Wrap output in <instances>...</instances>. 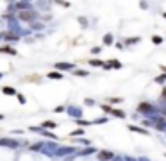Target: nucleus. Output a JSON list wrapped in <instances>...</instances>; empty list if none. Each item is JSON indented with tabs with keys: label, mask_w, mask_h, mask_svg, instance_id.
<instances>
[{
	"label": "nucleus",
	"mask_w": 166,
	"mask_h": 161,
	"mask_svg": "<svg viewBox=\"0 0 166 161\" xmlns=\"http://www.w3.org/2000/svg\"><path fill=\"white\" fill-rule=\"evenodd\" d=\"M91 64H93V66H102L104 63H102V61H98V59H93V61H91Z\"/></svg>",
	"instance_id": "12"
},
{
	"label": "nucleus",
	"mask_w": 166,
	"mask_h": 161,
	"mask_svg": "<svg viewBox=\"0 0 166 161\" xmlns=\"http://www.w3.org/2000/svg\"><path fill=\"white\" fill-rule=\"evenodd\" d=\"M56 2H57L59 6H63V7H68V6H70L68 2H63V0H56Z\"/></svg>",
	"instance_id": "14"
},
{
	"label": "nucleus",
	"mask_w": 166,
	"mask_h": 161,
	"mask_svg": "<svg viewBox=\"0 0 166 161\" xmlns=\"http://www.w3.org/2000/svg\"><path fill=\"white\" fill-rule=\"evenodd\" d=\"M111 157H113V152H107V150H104V152L98 154V159H104V161L105 159H111Z\"/></svg>",
	"instance_id": "3"
},
{
	"label": "nucleus",
	"mask_w": 166,
	"mask_h": 161,
	"mask_svg": "<svg viewBox=\"0 0 166 161\" xmlns=\"http://www.w3.org/2000/svg\"><path fill=\"white\" fill-rule=\"evenodd\" d=\"M57 68H61V70H66V68H70V64L68 63H59V64H56Z\"/></svg>",
	"instance_id": "9"
},
{
	"label": "nucleus",
	"mask_w": 166,
	"mask_h": 161,
	"mask_svg": "<svg viewBox=\"0 0 166 161\" xmlns=\"http://www.w3.org/2000/svg\"><path fill=\"white\" fill-rule=\"evenodd\" d=\"M162 91H164V93H162V99L166 100V89H162Z\"/></svg>",
	"instance_id": "17"
},
{
	"label": "nucleus",
	"mask_w": 166,
	"mask_h": 161,
	"mask_svg": "<svg viewBox=\"0 0 166 161\" xmlns=\"http://www.w3.org/2000/svg\"><path fill=\"white\" fill-rule=\"evenodd\" d=\"M105 66H107V68H111V66H114V68H120L122 64H120V63H118L116 59H111V61H107V64H105Z\"/></svg>",
	"instance_id": "6"
},
{
	"label": "nucleus",
	"mask_w": 166,
	"mask_h": 161,
	"mask_svg": "<svg viewBox=\"0 0 166 161\" xmlns=\"http://www.w3.org/2000/svg\"><path fill=\"white\" fill-rule=\"evenodd\" d=\"M48 77H50V79H63V74H61V72H50Z\"/></svg>",
	"instance_id": "7"
},
{
	"label": "nucleus",
	"mask_w": 166,
	"mask_h": 161,
	"mask_svg": "<svg viewBox=\"0 0 166 161\" xmlns=\"http://www.w3.org/2000/svg\"><path fill=\"white\" fill-rule=\"evenodd\" d=\"M2 91H4V95H16V91H14V88H9V86H6V88H2Z\"/></svg>",
	"instance_id": "5"
},
{
	"label": "nucleus",
	"mask_w": 166,
	"mask_h": 161,
	"mask_svg": "<svg viewBox=\"0 0 166 161\" xmlns=\"http://www.w3.org/2000/svg\"><path fill=\"white\" fill-rule=\"evenodd\" d=\"M0 143H4V145H11V147H14L16 143L14 142H11V140H0Z\"/></svg>",
	"instance_id": "10"
},
{
	"label": "nucleus",
	"mask_w": 166,
	"mask_h": 161,
	"mask_svg": "<svg viewBox=\"0 0 166 161\" xmlns=\"http://www.w3.org/2000/svg\"><path fill=\"white\" fill-rule=\"evenodd\" d=\"M130 129H132V131H138V132H141V134H147L145 129H139V127H134V125H130Z\"/></svg>",
	"instance_id": "11"
},
{
	"label": "nucleus",
	"mask_w": 166,
	"mask_h": 161,
	"mask_svg": "<svg viewBox=\"0 0 166 161\" xmlns=\"http://www.w3.org/2000/svg\"><path fill=\"white\" fill-rule=\"evenodd\" d=\"M155 81H157V82H162V81H166V75H159Z\"/></svg>",
	"instance_id": "16"
},
{
	"label": "nucleus",
	"mask_w": 166,
	"mask_h": 161,
	"mask_svg": "<svg viewBox=\"0 0 166 161\" xmlns=\"http://www.w3.org/2000/svg\"><path fill=\"white\" fill-rule=\"evenodd\" d=\"M0 52H6V54L16 56V50H14V49H11V47H2V49H0Z\"/></svg>",
	"instance_id": "4"
},
{
	"label": "nucleus",
	"mask_w": 166,
	"mask_h": 161,
	"mask_svg": "<svg viewBox=\"0 0 166 161\" xmlns=\"http://www.w3.org/2000/svg\"><path fill=\"white\" fill-rule=\"evenodd\" d=\"M138 111H141V113H152V111H154V107H152L148 102H141V104L138 106Z\"/></svg>",
	"instance_id": "2"
},
{
	"label": "nucleus",
	"mask_w": 166,
	"mask_h": 161,
	"mask_svg": "<svg viewBox=\"0 0 166 161\" xmlns=\"http://www.w3.org/2000/svg\"><path fill=\"white\" fill-rule=\"evenodd\" d=\"M18 9H21V11H25V9H29V4H25V2H18V6H16Z\"/></svg>",
	"instance_id": "8"
},
{
	"label": "nucleus",
	"mask_w": 166,
	"mask_h": 161,
	"mask_svg": "<svg viewBox=\"0 0 166 161\" xmlns=\"http://www.w3.org/2000/svg\"><path fill=\"white\" fill-rule=\"evenodd\" d=\"M18 18H20V20H23V21H32V20L36 18V14H34L32 11H29V9H25V11H20V14H18Z\"/></svg>",
	"instance_id": "1"
},
{
	"label": "nucleus",
	"mask_w": 166,
	"mask_h": 161,
	"mask_svg": "<svg viewBox=\"0 0 166 161\" xmlns=\"http://www.w3.org/2000/svg\"><path fill=\"white\" fill-rule=\"evenodd\" d=\"M0 77H2V74H0Z\"/></svg>",
	"instance_id": "19"
},
{
	"label": "nucleus",
	"mask_w": 166,
	"mask_h": 161,
	"mask_svg": "<svg viewBox=\"0 0 166 161\" xmlns=\"http://www.w3.org/2000/svg\"><path fill=\"white\" fill-rule=\"evenodd\" d=\"M152 41H154V43H161V41H162V39H161V38H159V36H154V38H152Z\"/></svg>",
	"instance_id": "15"
},
{
	"label": "nucleus",
	"mask_w": 166,
	"mask_h": 161,
	"mask_svg": "<svg viewBox=\"0 0 166 161\" xmlns=\"http://www.w3.org/2000/svg\"><path fill=\"white\" fill-rule=\"evenodd\" d=\"M164 18H166V13H164Z\"/></svg>",
	"instance_id": "18"
},
{
	"label": "nucleus",
	"mask_w": 166,
	"mask_h": 161,
	"mask_svg": "<svg viewBox=\"0 0 166 161\" xmlns=\"http://www.w3.org/2000/svg\"><path fill=\"white\" fill-rule=\"evenodd\" d=\"M113 113L116 114V117H123V111H120V109H113Z\"/></svg>",
	"instance_id": "13"
}]
</instances>
